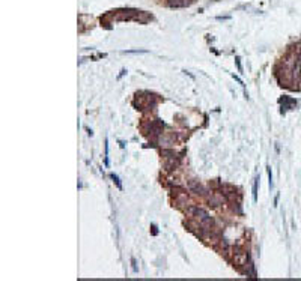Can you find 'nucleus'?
Returning a JSON list of instances; mask_svg holds the SVG:
<instances>
[{
    "instance_id": "1",
    "label": "nucleus",
    "mask_w": 301,
    "mask_h": 281,
    "mask_svg": "<svg viewBox=\"0 0 301 281\" xmlns=\"http://www.w3.org/2000/svg\"><path fill=\"white\" fill-rule=\"evenodd\" d=\"M191 212H193L196 216L200 220V223H203V224H211V223H213L211 216L208 215V212H206V211H203V209H199V208H194V209H191Z\"/></svg>"
},
{
    "instance_id": "2",
    "label": "nucleus",
    "mask_w": 301,
    "mask_h": 281,
    "mask_svg": "<svg viewBox=\"0 0 301 281\" xmlns=\"http://www.w3.org/2000/svg\"><path fill=\"white\" fill-rule=\"evenodd\" d=\"M194 0H166V5L170 8H185L190 6Z\"/></svg>"
},
{
    "instance_id": "3",
    "label": "nucleus",
    "mask_w": 301,
    "mask_h": 281,
    "mask_svg": "<svg viewBox=\"0 0 301 281\" xmlns=\"http://www.w3.org/2000/svg\"><path fill=\"white\" fill-rule=\"evenodd\" d=\"M292 75L295 80H301V54H298V57L295 60V65L292 68Z\"/></svg>"
},
{
    "instance_id": "4",
    "label": "nucleus",
    "mask_w": 301,
    "mask_h": 281,
    "mask_svg": "<svg viewBox=\"0 0 301 281\" xmlns=\"http://www.w3.org/2000/svg\"><path fill=\"white\" fill-rule=\"evenodd\" d=\"M188 188H190L191 193H194V194H203L202 185H200L199 182H196V180H190V182H188Z\"/></svg>"
},
{
    "instance_id": "5",
    "label": "nucleus",
    "mask_w": 301,
    "mask_h": 281,
    "mask_svg": "<svg viewBox=\"0 0 301 281\" xmlns=\"http://www.w3.org/2000/svg\"><path fill=\"white\" fill-rule=\"evenodd\" d=\"M258 182H259V179L256 177L254 179V183H253V200L254 202H258Z\"/></svg>"
},
{
    "instance_id": "6",
    "label": "nucleus",
    "mask_w": 301,
    "mask_h": 281,
    "mask_svg": "<svg viewBox=\"0 0 301 281\" xmlns=\"http://www.w3.org/2000/svg\"><path fill=\"white\" fill-rule=\"evenodd\" d=\"M111 179H113V180H115V182L118 183V187H119V188H122V185H121V182H119V179H118V176L111 175Z\"/></svg>"
},
{
    "instance_id": "7",
    "label": "nucleus",
    "mask_w": 301,
    "mask_h": 281,
    "mask_svg": "<svg viewBox=\"0 0 301 281\" xmlns=\"http://www.w3.org/2000/svg\"><path fill=\"white\" fill-rule=\"evenodd\" d=\"M235 60H236V65H238V69H239V72H241V71H243V66H241V62H239L241 59H239V57H236Z\"/></svg>"
}]
</instances>
